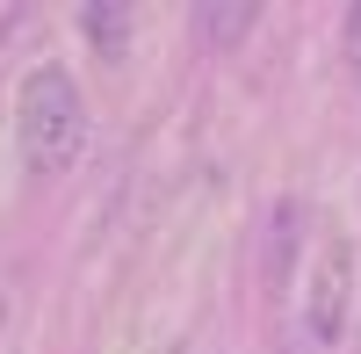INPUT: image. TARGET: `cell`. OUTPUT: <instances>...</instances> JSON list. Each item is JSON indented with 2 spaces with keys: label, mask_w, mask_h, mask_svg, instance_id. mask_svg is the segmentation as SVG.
I'll list each match as a JSON object with an SVG mask.
<instances>
[{
  "label": "cell",
  "mask_w": 361,
  "mask_h": 354,
  "mask_svg": "<svg viewBox=\"0 0 361 354\" xmlns=\"http://www.w3.org/2000/svg\"><path fill=\"white\" fill-rule=\"evenodd\" d=\"M15 138H22V166L29 173H66L87 145V102L66 66H37L22 80L15 102Z\"/></svg>",
  "instance_id": "obj_1"
},
{
  "label": "cell",
  "mask_w": 361,
  "mask_h": 354,
  "mask_svg": "<svg viewBox=\"0 0 361 354\" xmlns=\"http://www.w3.org/2000/svg\"><path fill=\"white\" fill-rule=\"evenodd\" d=\"M347 318H354V239H325L311 260V289H304V333L311 347H340L347 340Z\"/></svg>",
  "instance_id": "obj_2"
},
{
  "label": "cell",
  "mask_w": 361,
  "mask_h": 354,
  "mask_svg": "<svg viewBox=\"0 0 361 354\" xmlns=\"http://www.w3.org/2000/svg\"><path fill=\"white\" fill-rule=\"evenodd\" d=\"M253 22H260L253 0H202V8H195V29H202V44H209V51H231Z\"/></svg>",
  "instance_id": "obj_3"
},
{
  "label": "cell",
  "mask_w": 361,
  "mask_h": 354,
  "mask_svg": "<svg viewBox=\"0 0 361 354\" xmlns=\"http://www.w3.org/2000/svg\"><path fill=\"white\" fill-rule=\"evenodd\" d=\"M80 29H87V44H94L102 58L130 51V8H123V0H94V8L80 15Z\"/></svg>",
  "instance_id": "obj_4"
},
{
  "label": "cell",
  "mask_w": 361,
  "mask_h": 354,
  "mask_svg": "<svg viewBox=\"0 0 361 354\" xmlns=\"http://www.w3.org/2000/svg\"><path fill=\"white\" fill-rule=\"evenodd\" d=\"M296 224H304V210L275 202V217H267V289H282L289 268H296Z\"/></svg>",
  "instance_id": "obj_5"
},
{
  "label": "cell",
  "mask_w": 361,
  "mask_h": 354,
  "mask_svg": "<svg viewBox=\"0 0 361 354\" xmlns=\"http://www.w3.org/2000/svg\"><path fill=\"white\" fill-rule=\"evenodd\" d=\"M347 66H354V80H361V0L347 8Z\"/></svg>",
  "instance_id": "obj_6"
},
{
  "label": "cell",
  "mask_w": 361,
  "mask_h": 354,
  "mask_svg": "<svg viewBox=\"0 0 361 354\" xmlns=\"http://www.w3.org/2000/svg\"><path fill=\"white\" fill-rule=\"evenodd\" d=\"M296 354H311V347H296Z\"/></svg>",
  "instance_id": "obj_7"
}]
</instances>
